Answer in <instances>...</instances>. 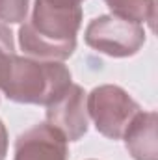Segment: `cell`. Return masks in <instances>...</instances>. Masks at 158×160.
<instances>
[{
    "instance_id": "obj_1",
    "label": "cell",
    "mask_w": 158,
    "mask_h": 160,
    "mask_svg": "<svg viewBox=\"0 0 158 160\" xmlns=\"http://www.w3.org/2000/svg\"><path fill=\"white\" fill-rule=\"evenodd\" d=\"M82 8H60L36 0L32 17L19 28V45L36 60L63 62L77 48Z\"/></svg>"
},
{
    "instance_id": "obj_2",
    "label": "cell",
    "mask_w": 158,
    "mask_h": 160,
    "mask_svg": "<svg viewBox=\"0 0 158 160\" xmlns=\"http://www.w3.org/2000/svg\"><path fill=\"white\" fill-rule=\"evenodd\" d=\"M71 84V73L63 63L13 54L0 89L13 102L47 106Z\"/></svg>"
},
{
    "instance_id": "obj_3",
    "label": "cell",
    "mask_w": 158,
    "mask_h": 160,
    "mask_svg": "<svg viewBox=\"0 0 158 160\" xmlns=\"http://www.w3.org/2000/svg\"><path fill=\"white\" fill-rule=\"evenodd\" d=\"M86 110L95 123V128L102 136L110 140H119L123 138L128 123L141 108L123 88L104 84L95 88L87 95Z\"/></svg>"
},
{
    "instance_id": "obj_4",
    "label": "cell",
    "mask_w": 158,
    "mask_h": 160,
    "mask_svg": "<svg viewBox=\"0 0 158 160\" xmlns=\"http://www.w3.org/2000/svg\"><path fill=\"white\" fill-rule=\"evenodd\" d=\"M86 45L112 58L134 56L145 43L141 24L119 19L116 15H101L93 19L84 34Z\"/></svg>"
},
{
    "instance_id": "obj_5",
    "label": "cell",
    "mask_w": 158,
    "mask_h": 160,
    "mask_svg": "<svg viewBox=\"0 0 158 160\" xmlns=\"http://www.w3.org/2000/svg\"><path fill=\"white\" fill-rule=\"evenodd\" d=\"M47 123L67 142H78L87 132L86 93L78 84H71L62 95L47 104Z\"/></svg>"
},
{
    "instance_id": "obj_6",
    "label": "cell",
    "mask_w": 158,
    "mask_h": 160,
    "mask_svg": "<svg viewBox=\"0 0 158 160\" xmlns=\"http://www.w3.org/2000/svg\"><path fill=\"white\" fill-rule=\"evenodd\" d=\"M13 160H67V140L48 123H39L17 138Z\"/></svg>"
},
{
    "instance_id": "obj_7",
    "label": "cell",
    "mask_w": 158,
    "mask_h": 160,
    "mask_svg": "<svg viewBox=\"0 0 158 160\" xmlns=\"http://www.w3.org/2000/svg\"><path fill=\"white\" fill-rule=\"evenodd\" d=\"M125 145L134 160H158L156 112H138L123 132Z\"/></svg>"
},
{
    "instance_id": "obj_8",
    "label": "cell",
    "mask_w": 158,
    "mask_h": 160,
    "mask_svg": "<svg viewBox=\"0 0 158 160\" xmlns=\"http://www.w3.org/2000/svg\"><path fill=\"white\" fill-rule=\"evenodd\" d=\"M112 15L141 24L147 22L155 28V0H104Z\"/></svg>"
},
{
    "instance_id": "obj_9",
    "label": "cell",
    "mask_w": 158,
    "mask_h": 160,
    "mask_svg": "<svg viewBox=\"0 0 158 160\" xmlns=\"http://www.w3.org/2000/svg\"><path fill=\"white\" fill-rule=\"evenodd\" d=\"M30 0H0V24H19L26 21Z\"/></svg>"
},
{
    "instance_id": "obj_10",
    "label": "cell",
    "mask_w": 158,
    "mask_h": 160,
    "mask_svg": "<svg viewBox=\"0 0 158 160\" xmlns=\"http://www.w3.org/2000/svg\"><path fill=\"white\" fill-rule=\"evenodd\" d=\"M13 34L7 26L0 24V88L9 71V63L13 58Z\"/></svg>"
},
{
    "instance_id": "obj_11",
    "label": "cell",
    "mask_w": 158,
    "mask_h": 160,
    "mask_svg": "<svg viewBox=\"0 0 158 160\" xmlns=\"http://www.w3.org/2000/svg\"><path fill=\"white\" fill-rule=\"evenodd\" d=\"M6 155H7V130L0 121V160L6 158Z\"/></svg>"
},
{
    "instance_id": "obj_12",
    "label": "cell",
    "mask_w": 158,
    "mask_h": 160,
    "mask_svg": "<svg viewBox=\"0 0 158 160\" xmlns=\"http://www.w3.org/2000/svg\"><path fill=\"white\" fill-rule=\"evenodd\" d=\"M47 4H52V6H60V8H80V4L84 0H43Z\"/></svg>"
}]
</instances>
